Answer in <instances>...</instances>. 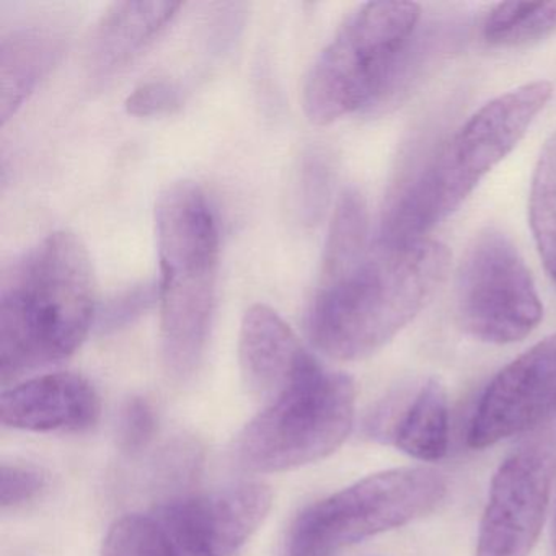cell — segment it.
Instances as JSON below:
<instances>
[{
    "label": "cell",
    "instance_id": "1",
    "mask_svg": "<svg viewBox=\"0 0 556 556\" xmlns=\"http://www.w3.org/2000/svg\"><path fill=\"white\" fill-rule=\"evenodd\" d=\"M448 265L447 247L435 240L376 239L354 258L321 266L305 317L308 340L333 359L370 356L426 307Z\"/></svg>",
    "mask_w": 556,
    "mask_h": 556
},
{
    "label": "cell",
    "instance_id": "2",
    "mask_svg": "<svg viewBox=\"0 0 556 556\" xmlns=\"http://www.w3.org/2000/svg\"><path fill=\"white\" fill-rule=\"evenodd\" d=\"M93 317L96 279L80 239L63 230L22 253L0 282L2 386L73 356Z\"/></svg>",
    "mask_w": 556,
    "mask_h": 556
},
{
    "label": "cell",
    "instance_id": "3",
    "mask_svg": "<svg viewBox=\"0 0 556 556\" xmlns=\"http://www.w3.org/2000/svg\"><path fill=\"white\" fill-rule=\"evenodd\" d=\"M552 93V84L536 80L481 106L419 174L393 194L377 239L390 243L425 239L422 236L451 216L519 144Z\"/></svg>",
    "mask_w": 556,
    "mask_h": 556
},
{
    "label": "cell",
    "instance_id": "4",
    "mask_svg": "<svg viewBox=\"0 0 556 556\" xmlns=\"http://www.w3.org/2000/svg\"><path fill=\"white\" fill-rule=\"evenodd\" d=\"M161 262V346L165 369L187 380L203 361L216 307L219 230L193 181L168 185L155 204Z\"/></svg>",
    "mask_w": 556,
    "mask_h": 556
},
{
    "label": "cell",
    "instance_id": "5",
    "mask_svg": "<svg viewBox=\"0 0 556 556\" xmlns=\"http://www.w3.org/2000/svg\"><path fill=\"white\" fill-rule=\"evenodd\" d=\"M421 9L369 2L338 28L305 77L302 105L315 125H330L380 105L395 87Z\"/></svg>",
    "mask_w": 556,
    "mask_h": 556
},
{
    "label": "cell",
    "instance_id": "6",
    "mask_svg": "<svg viewBox=\"0 0 556 556\" xmlns=\"http://www.w3.org/2000/svg\"><path fill=\"white\" fill-rule=\"evenodd\" d=\"M356 389L346 374L314 356L263 405L233 444V458L249 473H278L333 454L350 435Z\"/></svg>",
    "mask_w": 556,
    "mask_h": 556
},
{
    "label": "cell",
    "instance_id": "7",
    "mask_svg": "<svg viewBox=\"0 0 556 556\" xmlns=\"http://www.w3.org/2000/svg\"><path fill=\"white\" fill-rule=\"evenodd\" d=\"M447 484L432 468L380 471L312 504L294 520L285 556H333L338 549L431 513Z\"/></svg>",
    "mask_w": 556,
    "mask_h": 556
},
{
    "label": "cell",
    "instance_id": "8",
    "mask_svg": "<svg viewBox=\"0 0 556 556\" xmlns=\"http://www.w3.org/2000/svg\"><path fill=\"white\" fill-rule=\"evenodd\" d=\"M457 311L471 337L493 344L523 340L542 320L532 276L500 230L478 233L465 253L457 276Z\"/></svg>",
    "mask_w": 556,
    "mask_h": 556
},
{
    "label": "cell",
    "instance_id": "9",
    "mask_svg": "<svg viewBox=\"0 0 556 556\" xmlns=\"http://www.w3.org/2000/svg\"><path fill=\"white\" fill-rule=\"evenodd\" d=\"M556 468V438L540 435L497 468L475 556H529L539 539Z\"/></svg>",
    "mask_w": 556,
    "mask_h": 556
},
{
    "label": "cell",
    "instance_id": "10",
    "mask_svg": "<svg viewBox=\"0 0 556 556\" xmlns=\"http://www.w3.org/2000/svg\"><path fill=\"white\" fill-rule=\"evenodd\" d=\"M271 504L266 484L242 483L172 497L155 509L154 517L180 556H233L265 522Z\"/></svg>",
    "mask_w": 556,
    "mask_h": 556
},
{
    "label": "cell",
    "instance_id": "11",
    "mask_svg": "<svg viewBox=\"0 0 556 556\" xmlns=\"http://www.w3.org/2000/svg\"><path fill=\"white\" fill-rule=\"evenodd\" d=\"M556 413V333L507 364L484 390L468 428V445L490 447Z\"/></svg>",
    "mask_w": 556,
    "mask_h": 556
},
{
    "label": "cell",
    "instance_id": "12",
    "mask_svg": "<svg viewBox=\"0 0 556 556\" xmlns=\"http://www.w3.org/2000/svg\"><path fill=\"white\" fill-rule=\"evenodd\" d=\"M100 412L96 387L73 372L43 374L0 395V421L22 431H87L97 425Z\"/></svg>",
    "mask_w": 556,
    "mask_h": 556
},
{
    "label": "cell",
    "instance_id": "13",
    "mask_svg": "<svg viewBox=\"0 0 556 556\" xmlns=\"http://www.w3.org/2000/svg\"><path fill=\"white\" fill-rule=\"evenodd\" d=\"M370 438L390 442L421 462L441 460L448 448V400L431 379L389 396L367 421Z\"/></svg>",
    "mask_w": 556,
    "mask_h": 556
},
{
    "label": "cell",
    "instance_id": "14",
    "mask_svg": "<svg viewBox=\"0 0 556 556\" xmlns=\"http://www.w3.org/2000/svg\"><path fill=\"white\" fill-rule=\"evenodd\" d=\"M311 353L294 331L266 305L247 312L240 327L239 363L243 383L262 405L275 399Z\"/></svg>",
    "mask_w": 556,
    "mask_h": 556
},
{
    "label": "cell",
    "instance_id": "15",
    "mask_svg": "<svg viewBox=\"0 0 556 556\" xmlns=\"http://www.w3.org/2000/svg\"><path fill=\"white\" fill-rule=\"evenodd\" d=\"M178 2H116L100 18L87 48L93 79L128 66L174 21Z\"/></svg>",
    "mask_w": 556,
    "mask_h": 556
},
{
    "label": "cell",
    "instance_id": "16",
    "mask_svg": "<svg viewBox=\"0 0 556 556\" xmlns=\"http://www.w3.org/2000/svg\"><path fill=\"white\" fill-rule=\"evenodd\" d=\"M64 37L50 27H25L11 31L0 45V90L4 123L21 109L35 87L54 66Z\"/></svg>",
    "mask_w": 556,
    "mask_h": 556
},
{
    "label": "cell",
    "instance_id": "17",
    "mask_svg": "<svg viewBox=\"0 0 556 556\" xmlns=\"http://www.w3.org/2000/svg\"><path fill=\"white\" fill-rule=\"evenodd\" d=\"M556 31V2H504L484 18V40L494 47H520Z\"/></svg>",
    "mask_w": 556,
    "mask_h": 556
},
{
    "label": "cell",
    "instance_id": "18",
    "mask_svg": "<svg viewBox=\"0 0 556 556\" xmlns=\"http://www.w3.org/2000/svg\"><path fill=\"white\" fill-rule=\"evenodd\" d=\"M529 214L536 249L556 282V132L546 141L533 172Z\"/></svg>",
    "mask_w": 556,
    "mask_h": 556
},
{
    "label": "cell",
    "instance_id": "19",
    "mask_svg": "<svg viewBox=\"0 0 556 556\" xmlns=\"http://www.w3.org/2000/svg\"><path fill=\"white\" fill-rule=\"evenodd\" d=\"M100 556H180L155 517H122L103 540Z\"/></svg>",
    "mask_w": 556,
    "mask_h": 556
},
{
    "label": "cell",
    "instance_id": "20",
    "mask_svg": "<svg viewBox=\"0 0 556 556\" xmlns=\"http://www.w3.org/2000/svg\"><path fill=\"white\" fill-rule=\"evenodd\" d=\"M157 432V415L154 406L142 396H132L123 405L118 416L116 438L125 454L136 455L144 451Z\"/></svg>",
    "mask_w": 556,
    "mask_h": 556
},
{
    "label": "cell",
    "instance_id": "21",
    "mask_svg": "<svg viewBox=\"0 0 556 556\" xmlns=\"http://www.w3.org/2000/svg\"><path fill=\"white\" fill-rule=\"evenodd\" d=\"M47 486V477L38 468L24 464H2L0 467V506L8 510L24 506Z\"/></svg>",
    "mask_w": 556,
    "mask_h": 556
},
{
    "label": "cell",
    "instance_id": "22",
    "mask_svg": "<svg viewBox=\"0 0 556 556\" xmlns=\"http://www.w3.org/2000/svg\"><path fill=\"white\" fill-rule=\"evenodd\" d=\"M330 165L324 155L314 154L304 159L299 178V203L305 219H317L328 193H330Z\"/></svg>",
    "mask_w": 556,
    "mask_h": 556
},
{
    "label": "cell",
    "instance_id": "23",
    "mask_svg": "<svg viewBox=\"0 0 556 556\" xmlns=\"http://www.w3.org/2000/svg\"><path fill=\"white\" fill-rule=\"evenodd\" d=\"M180 105V87L164 79L142 84L126 100V109L135 116L165 115L175 112Z\"/></svg>",
    "mask_w": 556,
    "mask_h": 556
},
{
    "label": "cell",
    "instance_id": "24",
    "mask_svg": "<svg viewBox=\"0 0 556 556\" xmlns=\"http://www.w3.org/2000/svg\"><path fill=\"white\" fill-rule=\"evenodd\" d=\"M155 295H159V291L151 286H138L131 291L123 292L100 314V328L103 331H113L131 324L149 307Z\"/></svg>",
    "mask_w": 556,
    "mask_h": 556
},
{
    "label": "cell",
    "instance_id": "25",
    "mask_svg": "<svg viewBox=\"0 0 556 556\" xmlns=\"http://www.w3.org/2000/svg\"><path fill=\"white\" fill-rule=\"evenodd\" d=\"M553 556H556V514L555 523H553Z\"/></svg>",
    "mask_w": 556,
    "mask_h": 556
}]
</instances>
